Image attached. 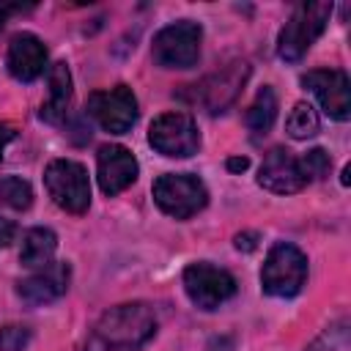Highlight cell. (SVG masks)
Instances as JSON below:
<instances>
[{
  "instance_id": "7c38bea8",
  "label": "cell",
  "mask_w": 351,
  "mask_h": 351,
  "mask_svg": "<svg viewBox=\"0 0 351 351\" xmlns=\"http://www.w3.org/2000/svg\"><path fill=\"white\" fill-rule=\"evenodd\" d=\"M69 277H71V269L69 263H47L41 269H36V274H30L27 280L19 282V296L38 307V304H49L55 299H60L69 288Z\"/></svg>"
},
{
  "instance_id": "7a4b0ae2",
  "label": "cell",
  "mask_w": 351,
  "mask_h": 351,
  "mask_svg": "<svg viewBox=\"0 0 351 351\" xmlns=\"http://www.w3.org/2000/svg\"><path fill=\"white\" fill-rule=\"evenodd\" d=\"M332 16V3H302L293 8L291 19L280 30L277 38V55L288 63H296L324 33L326 22Z\"/></svg>"
},
{
  "instance_id": "5b68a950",
  "label": "cell",
  "mask_w": 351,
  "mask_h": 351,
  "mask_svg": "<svg viewBox=\"0 0 351 351\" xmlns=\"http://www.w3.org/2000/svg\"><path fill=\"white\" fill-rule=\"evenodd\" d=\"M44 184L49 197L69 214H82L90 206L88 170L74 159H52L44 170Z\"/></svg>"
},
{
  "instance_id": "3957f363",
  "label": "cell",
  "mask_w": 351,
  "mask_h": 351,
  "mask_svg": "<svg viewBox=\"0 0 351 351\" xmlns=\"http://www.w3.org/2000/svg\"><path fill=\"white\" fill-rule=\"evenodd\" d=\"M307 280V258L293 244H274L266 255V263L261 269V285L269 296H296Z\"/></svg>"
},
{
  "instance_id": "d4e9b609",
  "label": "cell",
  "mask_w": 351,
  "mask_h": 351,
  "mask_svg": "<svg viewBox=\"0 0 351 351\" xmlns=\"http://www.w3.org/2000/svg\"><path fill=\"white\" fill-rule=\"evenodd\" d=\"M236 247L239 250H255V233H239L236 236Z\"/></svg>"
},
{
  "instance_id": "30bf717a",
  "label": "cell",
  "mask_w": 351,
  "mask_h": 351,
  "mask_svg": "<svg viewBox=\"0 0 351 351\" xmlns=\"http://www.w3.org/2000/svg\"><path fill=\"white\" fill-rule=\"evenodd\" d=\"M302 85L318 99L321 110L335 121H348L351 115V90L348 74L343 69H315L302 77Z\"/></svg>"
},
{
  "instance_id": "ffe728a7",
  "label": "cell",
  "mask_w": 351,
  "mask_h": 351,
  "mask_svg": "<svg viewBox=\"0 0 351 351\" xmlns=\"http://www.w3.org/2000/svg\"><path fill=\"white\" fill-rule=\"evenodd\" d=\"M307 351H351V329L348 321H335L329 324L313 343Z\"/></svg>"
},
{
  "instance_id": "603a6c76",
  "label": "cell",
  "mask_w": 351,
  "mask_h": 351,
  "mask_svg": "<svg viewBox=\"0 0 351 351\" xmlns=\"http://www.w3.org/2000/svg\"><path fill=\"white\" fill-rule=\"evenodd\" d=\"M27 329L22 326H5L0 329V351H22L27 346Z\"/></svg>"
},
{
  "instance_id": "4fadbf2b",
  "label": "cell",
  "mask_w": 351,
  "mask_h": 351,
  "mask_svg": "<svg viewBox=\"0 0 351 351\" xmlns=\"http://www.w3.org/2000/svg\"><path fill=\"white\" fill-rule=\"evenodd\" d=\"M258 184L263 189H269V192L291 195V192H299L307 181L302 178L296 156H291L282 148H274V151L266 154V159H263V165L258 170Z\"/></svg>"
},
{
  "instance_id": "484cf974",
  "label": "cell",
  "mask_w": 351,
  "mask_h": 351,
  "mask_svg": "<svg viewBox=\"0 0 351 351\" xmlns=\"http://www.w3.org/2000/svg\"><path fill=\"white\" fill-rule=\"evenodd\" d=\"M247 165H250V159H247V156H233V159H228V170H233V173L247 170Z\"/></svg>"
},
{
  "instance_id": "9a60e30c",
  "label": "cell",
  "mask_w": 351,
  "mask_h": 351,
  "mask_svg": "<svg viewBox=\"0 0 351 351\" xmlns=\"http://www.w3.org/2000/svg\"><path fill=\"white\" fill-rule=\"evenodd\" d=\"M247 74H250L247 63H233L230 69H225V71H219V74H211V77L200 85V90H197L200 104H203L208 112H222V110L236 99V93L241 90Z\"/></svg>"
},
{
  "instance_id": "8fae6325",
  "label": "cell",
  "mask_w": 351,
  "mask_h": 351,
  "mask_svg": "<svg viewBox=\"0 0 351 351\" xmlns=\"http://www.w3.org/2000/svg\"><path fill=\"white\" fill-rule=\"evenodd\" d=\"M96 173H99L101 192L112 197L134 184L137 159L123 145H104V148H99V156H96Z\"/></svg>"
},
{
  "instance_id": "277c9868",
  "label": "cell",
  "mask_w": 351,
  "mask_h": 351,
  "mask_svg": "<svg viewBox=\"0 0 351 351\" xmlns=\"http://www.w3.org/2000/svg\"><path fill=\"white\" fill-rule=\"evenodd\" d=\"M200 38H203L200 25L189 19L162 27L151 44L154 63L162 69H192L200 58Z\"/></svg>"
},
{
  "instance_id": "44dd1931",
  "label": "cell",
  "mask_w": 351,
  "mask_h": 351,
  "mask_svg": "<svg viewBox=\"0 0 351 351\" xmlns=\"http://www.w3.org/2000/svg\"><path fill=\"white\" fill-rule=\"evenodd\" d=\"M0 200L11 208H27L30 200H33V189L25 178H16V176H8L0 181Z\"/></svg>"
},
{
  "instance_id": "5bb4252c",
  "label": "cell",
  "mask_w": 351,
  "mask_h": 351,
  "mask_svg": "<svg viewBox=\"0 0 351 351\" xmlns=\"http://www.w3.org/2000/svg\"><path fill=\"white\" fill-rule=\"evenodd\" d=\"M8 71L22 80V82H33L44 74L47 69V47L41 44L38 36L33 33H16L8 44Z\"/></svg>"
},
{
  "instance_id": "ac0fdd59",
  "label": "cell",
  "mask_w": 351,
  "mask_h": 351,
  "mask_svg": "<svg viewBox=\"0 0 351 351\" xmlns=\"http://www.w3.org/2000/svg\"><path fill=\"white\" fill-rule=\"evenodd\" d=\"M277 118V96L271 88H261L255 101L247 110V126L255 132H266Z\"/></svg>"
},
{
  "instance_id": "2e32d148",
  "label": "cell",
  "mask_w": 351,
  "mask_h": 351,
  "mask_svg": "<svg viewBox=\"0 0 351 351\" xmlns=\"http://www.w3.org/2000/svg\"><path fill=\"white\" fill-rule=\"evenodd\" d=\"M69 101H71V74L66 63H55L49 69V99L47 104H41V118L49 123L63 121L69 112Z\"/></svg>"
},
{
  "instance_id": "ba28073f",
  "label": "cell",
  "mask_w": 351,
  "mask_h": 351,
  "mask_svg": "<svg viewBox=\"0 0 351 351\" xmlns=\"http://www.w3.org/2000/svg\"><path fill=\"white\" fill-rule=\"evenodd\" d=\"M88 115L96 118V123L112 134H126L137 121V99L132 88L115 85L110 90H93L85 104Z\"/></svg>"
},
{
  "instance_id": "cb8c5ba5",
  "label": "cell",
  "mask_w": 351,
  "mask_h": 351,
  "mask_svg": "<svg viewBox=\"0 0 351 351\" xmlns=\"http://www.w3.org/2000/svg\"><path fill=\"white\" fill-rule=\"evenodd\" d=\"M14 236H16V225L11 219H3L0 217V247H8L14 241Z\"/></svg>"
},
{
  "instance_id": "8992f818",
  "label": "cell",
  "mask_w": 351,
  "mask_h": 351,
  "mask_svg": "<svg viewBox=\"0 0 351 351\" xmlns=\"http://www.w3.org/2000/svg\"><path fill=\"white\" fill-rule=\"evenodd\" d=\"M154 200L165 214L176 219H189L208 203V192L197 176L165 173L154 181Z\"/></svg>"
},
{
  "instance_id": "9c48e42d",
  "label": "cell",
  "mask_w": 351,
  "mask_h": 351,
  "mask_svg": "<svg viewBox=\"0 0 351 351\" xmlns=\"http://www.w3.org/2000/svg\"><path fill=\"white\" fill-rule=\"evenodd\" d=\"M148 143L165 156H192L200 148L197 123L186 112H165L148 129Z\"/></svg>"
},
{
  "instance_id": "6da1fadb",
  "label": "cell",
  "mask_w": 351,
  "mask_h": 351,
  "mask_svg": "<svg viewBox=\"0 0 351 351\" xmlns=\"http://www.w3.org/2000/svg\"><path fill=\"white\" fill-rule=\"evenodd\" d=\"M154 332L156 315L148 304H118L96 321L85 351H140Z\"/></svg>"
},
{
  "instance_id": "7402d4cb",
  "label": "cell",
  "mask_w": 351,
  "mask_h": 351,
  "mask_svg": "<svg viewBox=\"0 0 351 351\" xmlns=\"http://www.w3.org/2000/svg\"><path fill=\"white\" fill-rule=\"evenodd\" d=\"M296 162H299V170H302V178H304V181H318V178H324V176L329 173V165H332V159H329V154H326L324 148H310V151L302 154Z\"/></svg>"
},
{
  "instance_id": "e0dca14e",
  "label": "cell",
  "mask_w": 351,
  "mask_h": 351,
  "mask_svg": "<svg viewBox=\"0 0 351 351\" xmlns=\"http://www.w3.org/2000/svg\"><path fill=\"white\" fill-rule=\"evenodd\" d=\"M55 250H58V236L49 228H30L22 239L19 261L27 269H41V266L52 263Z\"/></svg>"
},
{
  "instance_id": "52a82bcc",
  "label": "cell",
  "mask_w": 351,
  "mask_h": 351,
  "mask_svg": "<svg viewBox=\"0 0 351 351\" xmlns=\"http://www.w3.org/2000/svg\"><path fill=\"white\" fill-rule=\"evenodd\" d=\"M184 291L200 310H214L236 293V280L230 271L211 266L206 261L184 269Z\"/></svg>"
},
{
  "instance_id": "d6986e66",
  "label": "cell",
  "mask_w": 351,
  "mask_h": 351,
  "mask_svg": "<svg viewBox=\"0 0 351 351\" xmlns=\"http://www.w3.org/2000/svg\"><path fill=\"white\" fill-rule=\"evenodd\" d=\"M318 126H321L318 112H315L313 104H307V101L293 104V110H291V115H288V121H285V129H288V134H291L293 140H307V137H313V134L318 132Z\"/></svg>"
},
{
  "instance_id": "4316f807",
  "label": "cell",
  "mask_w": 351,
  "mask_h": 351,
  "mask_svg": "<svg viewBox=\"0 0 351 351\" xmlns=\"http://www.w3.org/2000/svg\"><path fill=\"white\" fill-rule=\"evenodd\" d=\"M14 137V132L8 129V126H0V151H3V145H5V140H11Z\"/></svg>"
}]
</instances>
